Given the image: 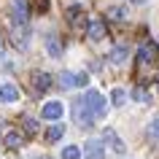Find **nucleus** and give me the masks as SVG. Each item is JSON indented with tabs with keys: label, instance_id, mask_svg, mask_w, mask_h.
Listing matches in <instances>:
<instances>
[{
	"label": "nucleus",
	"instance_id": "nucleus-7",
	"mask_svg": "<svg viewBox=\"0 0 159 159\" xmlns=\"http://www.w3.org/2000/svg\"><path fill=\"white\" fill-rule=\"evenodd\" d=\"M86 38H89V41H102V38H105V25H102V19H92V22L86 25Z\"/></svg>",
	"mask_w": 159,
	"mask_h": 159
},
{
	"label": "nucleus",
	"instance_id": "nucleus-4",
	"mask_svg": "<svg viewBox=\"0 0 159 159\" xmlns=\"http://www.w3.org/2000/svg\"><path fill=\"white\" fill-rule=\"evenodd\" d=\"M62 113H65V108H62L59 100H49V102H43V108H41V116L46 119V121H59Z\"/></svg>",
	"mask_w": 159,
	"mask_h": 159
},
{
	"label": "nucleus",
	"instance_id": "nucleus-23",
	"mask_svg": "<svg viewBox=\"0 0 159 159\" xmlns=\"http://www.w3.org/2000/svg\"><path fill=\"white\" fill-rule=\"evenodd\" d=\"M0 57H3V41H0Z\"/></svg>",
	"mask_w": 159,
	"mask_h": 159
},
{
	"label": "nucleus",
	"instance_id": "nucleus-12",
	"mask_svg": "<svg viewBox=\"0 0 159 159\" xmlns=\"http://www.w3.org/2000/svg\"><path fill=\"white\" fill-rule=\"evenodd\" d=\"M14 14H16V25H27V8H25V0H14Z\"/></svg>",
	"mask_w": 159,
	"mask_h": 159
},
{
	"label": "nucleus",
	"instance_id": "nucleus-11",
	"mask_svg": "<svg viewBox=\"0 0 159 159\" xmlns=\"http://www.w3.org/2000/svg\"><path fill=\"white\" fill-rule=\"evenodd\" d=\"M62 135H65V127L59 124V121H54V124H51L49 129H46V140H49V143H54V140H59Z\"/></svg>",
	"mask_w": 159,
	"mask_h": 159
},
{
	"label": "nucleus",
	"instance_id": "nucleus-16",
	"mask_svg": "<svg viewBox=\"0 0 159 159\" xmlns=\"http://www.w3.org/2000/svg\"><path fill=\"white\" fill-rule=\"evenodd\" d=\"M124 16H127L124 6H113V8L108 11V19H113V22H124Z\"/></svg>",
	"mask_w": 159,
	"mask_h": 159
},
{
	"label": "nucleus",
	"instance_id": "nucleus-15",
	"mask_svg": "<svg viewBox=\"0 0 159 159\" xmlns=\"http://www.w3.org/2000/svg\"><path fill=\"white\" fill-rule=\"evenodd\" d=\"M84 157V151L78 148V146H67V148H62V159H81Z\"/></svg>",
	"mask_w": 159,
	"mask_h": 159
},
{
	"label": "nucleus",
	"instance_id": "nucleus-24",
	"mask_svg": "<svg viewBox=\"0 0 159 159\" xmlns=\"http://www.w3.org/2000/svg\"><path fill=\"white\" fill-rule=\"evenodd\" d=\"M132 3H146V0H132Z\"/></svg>",
	"mask_w": 159,
	"mask_h": 159
},
{
	"label": "nucleus",
	"instance_id": "nucleus-14",
	"mask_svg": "<svg viewBox=\"0 0 159 159\" xmlns=\"http://www.w3.org/2000/svg\"><path fill=\"white\" fill-rule=\"evenodd\" d=\"M59 86H62V89H70V86H75V75H73V73H67V70H62V73H59Z\"/></svg>",
	"mask_w": 159,
	"mask_h": 159
},
{
	"label": "nucleus",
	"instance_id": "nucleus-19",
	"mask_svg": "<svg viewBox=\"0 0 159 159\" xmlns=\"http://www.w3.org/2000/svg\"><path fill=\"white\" fill-rule=\"evenodd\" d=\"M46 51H49V54H54V57H59V54H62V46L57 43V38H49V41H46Z\"/></svg>",
	"mask_w": 159,
	"mask_h": 159
},
{
	"label": "nucleus",
	"instance_id": "nucleus-6",
	"mask_svg": "<svg viewBox=\"0 0 159 159\" xmlns=\"http://www.w3.org/2000/svg\"><path fill=\"white\" fill-rule=\"evenodd\" d=\"M102 140L108 143V146H111L113 151H116L119 157H121V154H127V146H124V140H121V138H119V135L113 132L111 127H105V132H102Z\"/></svg>",
	"mask_w": 159,
	"mask_h": 159
},
{
	"label": "nucleus",
	"instance_id": "nucleus-10",
	"mask_svg": "<svg viewBox=\"0 0 159 159\" xmlns=\"http://www.w3.org/2000/svg\"><path fill=\"white\" fill-rule=\"evenodd\" d=\"M19 100V89L14 84H0V102H16Z\"/></svg>",
	"mask_w": 159,
	"mask_h": 159
},
{
	"label": "nucleus",
	"instance_id": "nucleus-9",
	"mask_svg": "<svg viewBox=\"0 0 159 159\" xmlns=\"http://www.w3.org/2000/svg\"><path fill=\"white\" fill-rule=\"evenodd\" d=\"M30 78H33V84H35V92H46V89L51 86V75H49V73H41V70H35Z\"/></svg>",
	"mask_w": 159,
	"mask_h": 159
},
{
	"label": "nucleus",
	"instance_id": "nucleus-5",
	"mask_svg": "<svg viewBox=\"0 0 159 159\" xmlns=\"http://www.w3.org/2000/svg\"><path fill=\"white\" fill-rule=\"evenodd\" d=\"M84 157L86 159H105V146H102V140L89 138L86 146H84Z\"/></svg>",
	"mask_w": 159,
	"mask_h": 159
},
{
	"label": "nucleus",
	"instance_id": "nucleus-22",
	"mask_svg": "<svg viewBox=\"0 0 159 159\" xmlns=\"http://www.w3.org/2000/svg\"><path fill=\"white\" fill-rule=\"evenodd\" d=\"M75 86H86V73H75Z\"/></svg>",
	"mask_w": 159,
	"mask_h": 159
},
{
	"label": "nucleus",
	"instance_id": "nucleus-20",
	"mask_svg": "<svg viewBox=\"0 0 159 159\" xmlns=\"http://www.w3.org/2000/svg\"><path fill=\"white\" fill-rule=\"evenodd\" d=\"M148 138H151V140H157V138H159V119H154V121H151V127H148Z\"/></svg>",
	"mask_w": 159,
	"mask_h": 159
},
{
	"label": "nucleus",
	"instance_id": "nucleus-18",
	"mask_svg": "<svg viewBox=\"0 0 159 159\" xmlns=\"http://www.w3.org/2000/svg\"><path fill=\"white\" fill-rule=\"evenodd\" d=\"M124 100H127L124 89H113V92H111V102H113V105H124Z\"/></svg>",
	"mask_w": 159,
	"mask_h": 159
},
{
	"label": "nucleus",
	"instance_id": "nucleus-2",
	"mask_svg": "<svg viewBox=\"0 0 159 159\" xmlns=\"http://www.w3.org/2000/svg\"><path fill=\"white\" fill-rule=\"evenodd\" d=\"M8 38H11V43H14V49H19V51L30 49V27L27 25H16V22H14Z\"/></svg>",
	"mask_w": 159,
	"mask_h": 159
},
{
	"label": "nucleus",
	"instance_id": "nucleus-1",
	"mask_svg": "<svg viewBox=\"0 0 159 159\" xmlns=\"http://www.w3.org/2000/svg\"><path fill=\"white\" fill-rule=\"evenodd\" d=\"M78 111H81L84 124H89V121H94V119L105 116V97H102V92L89 89V92L84 94V100L78 102Z\"/></svg>",
	"mask_w": 159,
	"mask_h": 159
},
{
	"label": "nucleus",
	"instance_id": "nucleus-3",
	"mask_svg": "<svg viewBox=\"0 0 159 159\" xmlns=\"http://www.w3.org/2000/svg\"><path fill=\"white\" fill-rule=\"evenodd\" d=\"M157 57H159V46L157 43H143L140 49H138V62L140 65H154L157 62Z\"/></svg>",
	"mask_w": 159,
	"mask_h": 159
},
{
	"label": "nucleus",
	"instance_id": "nucleus-17",
	"mask_svg": "<svg viewBox=\"0 0 159 159\" xmlns=\"http://www.w3.org/2000/svg\"><path fill=\"white\" fill-rule=\"evenodd\" d=\"M22 124H25V132L27 135H35V132H38V121H35L33 116H25V119H22Z\"/></svg>",
	"mask_w": 159,
	"mask_h": 159
},
{
	"label": "nucleus",
	"instance_id": "nucleus-8",
	"mask_svg": "<svg viewBox=\"0 0 159 159\" xmlns=\"http://www.w3.org/2000/svg\"><path fill=\"white\" fill-rule=\"evenodd\" d=\"M3 146L6 148H22L25 146V135L16 132V129H8V132L3 135Z\"/></svg>",
	"mask_w": 159,
	"mask_h": 159
},
{
	"label": "nucleus",
	"instance_id": "nucleus-13",
	"mask_svg": "<svg viewBox=\"0 0 159 159\" xmlns=\"http://www.w3.org/2000/svg\"><path fill=\"white\" fill-rule=\"evenodd\" d=\"M127 54H129V51H127L124 46H116V49L111 51V62H113V65H121V62L127 59Z\"/></svg>",
	"mask_w": 159,
	"mask_h": 159
},
{
	"label": "nucleus",
	"instance_id": "nucleus-21",
	"mask_svg": "<svg viewBox=\"0 0 159 159\" xmlns=\"http://www.w3.org/2000/svg\"><path fill=\"white\" fill-rule=\"evenodd\" d=\"M132 97H135V100H143V102H146V100H148V92H146V89H138V86H135Z\"/></svg>",
	"mask_w": 159,
	"mask_h": 159
},
{
	"label": "nucleus",
	"instance_id": "nucleus-25",
	"mask_svg": "<svg viewBox=\"0 0 159 159\" xmlns=\"http://www.w3.org/2000/svg\"><path fill=\"white\" fill-rule=\"evenodd\" d=\"M157 46H159V43H157Z\"/></svg>",
	"mask_w": 159,
	"mask_h": 159
}]
</instances>
